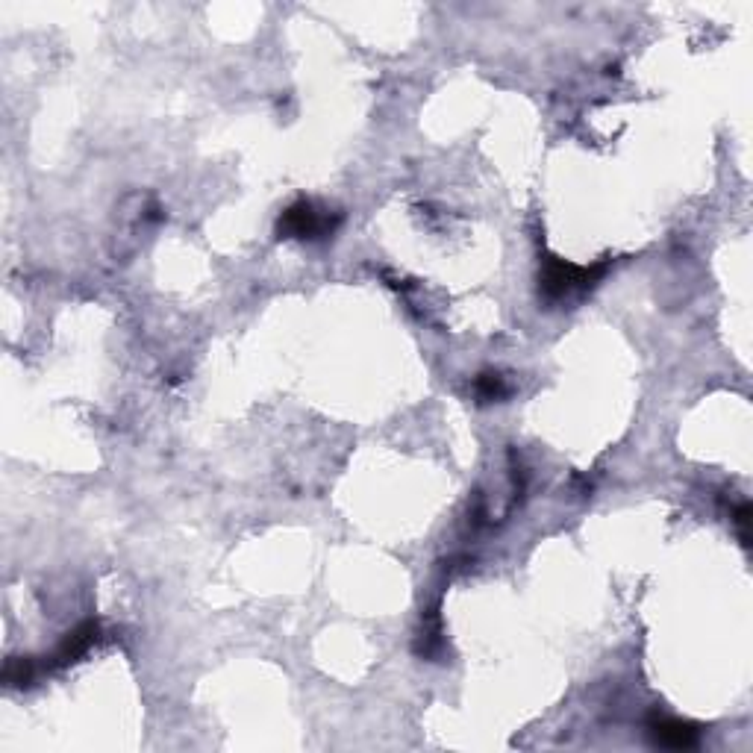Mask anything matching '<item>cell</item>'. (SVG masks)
I'll use <instances>...</instances> for the list:
<instances>
[{"instance_id":"277c9868","label":"cell","mask_w":753,"mask_h":753,"mask_svg":"<svg viewBox=\"0 0 753 753\" xmlns=\"http://www.w3.org/2000/svg\"><path fill=\"white\" fill-rule=\"evenodd\" d=\"M98 633H101V624H98V621L80 624V627H77L74 633H68V639L56 648V653H53V665H71L74 659H80L83 653L98 642Z\"/></svg>"},{"instance_id":"5b68a950","label":"cell","mask_w":753,"mask_h":753,"mask_svg":"<svg viewBox=\"0 0 753 753\" xmlns=\"http://www.w3.org/2000/svg\"><path fill=\"white\" fill-rule=\"evenodd\" d=\"M474 395H477V401L480 403H492L506 398V383H503L501 374H495V371L480 374L477 383H474Z\"/></svg>"},{"instance_id":"8992f818","label":"cell","mask_w":753,"mask_h":753,"mask_svg":"<svg viewBox=\"0 0 753 753\" xmlns=\"http://www.w3.org/2000/svg\"><path fill=\"white\" fill-rule=\"evenodd\" d=\"M736 527H739V533H742V542L751 545V533H748V527H751V506H748V503H742V506L736 509Z\"/></svg>"},{"instance_id":"3957f363","label":"cell","mask_w":753,"mask_h":753,"mask_svg":"<svg viewBox=\"0 0 753 753\" xmlns=\"http://www.w3.org/2000/svg\"><path fill=\"white\" fill-rule=\"evenodd\" d=\"M648 727H651L653 742L662 745V748H671V751L695 748V745H698V736H701V730H698L695 724L680 721V718H671V715H651Z\"/></svg>"},{"instance_id":"7a4b0ae2","label":"cell","mask_w":753,"mask_h":753,"mask_svg":"<svg viewBox=\"0 0 753 753\" xmlns=\"http://www.w3.org/2000/svg\"><path fill=\"white\" fill-rule=\"evenodd\" d=\"M342 224V212H330V209H318L312 201L292 203L280 221H277V236L280 239H327L339 230Z\"/></svg>"},{"instance_id":"6da1fadb","label":"cell","mask_w":753,"mask_h":753,"mask_svg":"<svg viewBox=\"0 0 753 753\" xmlns=\"http://www.w3.org/2000/svg\"><path fill=\"white\" fill-rule=\"evenodd\" d=\"M609 262H598V265H574L565 262L559 256H548L539 274V292L548 303H562L574 295L589 292L592 286H598L603 274H606Z\"/></svg>"}]
</instances>
